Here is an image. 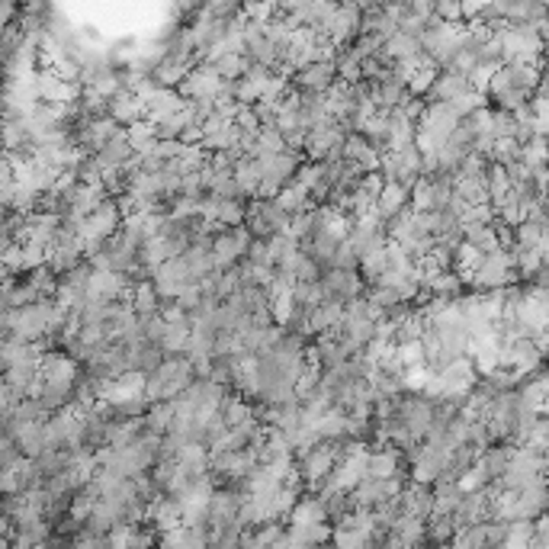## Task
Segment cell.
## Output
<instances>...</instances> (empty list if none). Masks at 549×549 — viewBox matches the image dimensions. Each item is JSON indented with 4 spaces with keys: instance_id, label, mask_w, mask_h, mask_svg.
<instances>
[{
    "instance_id": "obj_34",
    "label": "cell",
    "mask_w": 549,
    "mask_h": 549,
    "mask_svg": "<svg viewBox=\"0 0 549 549\" xmlns=\"http://www.w3.org/2000/svg\"><path fill=\"white\" fill-rule=\"evenodd\" d=\"M0 382H4V373H0Z\"/></svg>"
},
{
    "instance_id": "obj_13",
    "label": "cell",
    "mask_w": 549,
    "mask_h": 549,
    "mask_svg": "<svg viewBox=\"0 0 549 549\" xmlns=\"http://www.w3.org/2000/svg\"><path fill=\"white\" fill-rule=\"evenodd\" d=\"M511 453H514V443H507V440H498V443H489V447L479 450V457H475V463L485 469V475H489L491 482L498 479L501 473L507 469V463H511Z\"/></svg>"
},
{
    "instance_id": "obj_24",
    "label": "cell",
    "mask_w": 549,
    "mask_h": 549,
    "mask_svg": "<svg viewBox=\"0 0 549 549\" xmlns=\"http://www.w3.org/2000/svg\"><path fill=\"white\" fill-rule=\"evenodd\" d=\"M530 533H533V521H527V517H514V521H507L505 546L501 549H527Z\"/></svg>"
},
{
    "instance_id": "obj_22",
    "label": "cell",
    "mask_w": 549,
    "mask_h": 549,
    "mask_svg": "<svg viewBox=\"0 0 549 549\" xmlns=\"http://www.w3.org/2000/svg\"><path fill=\"white\" fill-rule=\"evenodd\" d=\"M129 142H132V152L138 154H148L154 152V145H158V136H154V126L148 119H138L136 126H129Z\"/></svg>"
},
{
    "instance_id": "obj_7",
    "label": "cell",
    "mask_w": 549,
    "mask_h": 549,
    "mask_svg": "<svg viewBox=\"0 0 549 549\" xmlns=\"http://www.w3.org/2000/svg\"><path fill=\"white\" fill-rule=\"evenodd\" d=\"M106 113L113 116V122L122 129L136 126L138 119H145V103L136 90H129V87H119L113 97H106Z\"/></svg>"
},
{
    "instance_id": "obj_14",
    "label": "cell",
    "mask_w": 549,
    "mask_h": 549,
    "mask_svg": "<svg viewBox=\"0 0 549 549\" xmlns=\"http://www.w3.org/2000/svg\"><path fill=\"white\" fill-rule=\"evenodd\" d=\"M344 318V302L338 299H321L318 305L309 309V328L312 334H321V331H334Z\"/></svg>"
},
{
    "instance_id": "obj_30",
    "label": "cell",
    "mask_w": 549,
    "mask_h": 549,
    "mask_svg": "<svg viewBox=\"0 0 549 549\" xmlns=\"http://www.w3.org/2000/svg\"><path fill=\"white\" fill-rule=\"evenodd\" d=\"M20 10H23V4H20V0H0V29H7V26L17 23Z\"/></svg>"
},
{
    "instance_id": "obj_35",
    "label": "cell",
    "mask_w": 549,
    "mask_h": 549,
    "mask_svg": "<svg viewBox=\"0 0 549 549\" xmlns=\"http://www.w3.org/2000/svg\"><path fill=\"white\" fill-rule=\"evenodd\" d=\"M0 434H4V431H0Z\"/></svg>"
},
{
    "instance_id": "obj_29",
    "label": "cell",
    "mask_w": 549,
    "mask_h": 549,
    "mask_svg": "<svg viewBox=\"0 0 549 549\" xmlns=\"http://www.w3.org/2000/svg\"><path fill=\"white\" fill-rule=\"evenodd\" d=\"M20 457H23V453H20L17 440L10 437V434H0V469H7V466H13Z\"/></svg>"
},
{
    "instance_id": "obj_23",
    "label": "cell",
    "mask_w": 549,
    "mask_h": 549,
    "mask_svg": "<svg viewBox=\"0 0 549 549\" xmlns=\"http://www.w3.org/2000/svg\"><path fill=\"white\" fill-rule=\"evenodd\" d=\"M543 238H546V229L530 219L517 222L514 229H511V245H517V247H537Z\"/></svg>"
},
{
    "instance_id": "obj_27",
    "label": "cell",
    "mask_w": 549,
    "mask_h": 549,
    "mask_svg": "<svg viewBox=\"0 0 549 549\" xmlns=\"http://www.w3.org/2000/svg\"><path fill=\"white\" fill-rule=\"evenodd\" d=\"M396 357H398V364H402V366L427 364V360H424L421 341H402V344H396Z\"/></svg>"
},
{
    "instance_id": "obj_33",
    "label": "cell",
    "mask_w": 549,
    "mask_h": 549,
    "mask_svg": "<svg viewBox=\"0 0 549 549\" xmlns=\"http://www.w3.org/2000/svg\"><path fill=\"white\" fill-rule=\"evenodd\" d=\"M4 277H10V267H7V261H4V254H0V279Z\"/></svg>"
},
{
    "instance_id": "obj_6",
    "label": "cell",
    "mask_w": 549,
    "mask_h": 549,
    "mask_svg": "<svg viewBox=\"0 0 549 549\" xmlns=\"http://www.w3.org/2000/svg\"><path fill=\"white\" fill-rule=\"evenodd\" d=\"M321 286H325V299H338V302H350V299L366 293V283L360 279V273L344 271V267H328L321 273Z\"/></svg>"
},
{
    "instance_id": "obj_20",
    "label": "cell",
    "mask_w": 549,
    "mask_h": 549,
    "mask_svg": "<svg viewBox=\"0 0 549 549\" xmlns=\"http://www.w3.org/2000/svg\"><path fill=\"white\" fill-rule=\"evenodd\" d=\"M283 209L293 216V212H302V209H309L312 206V200H309V190H305L302 184H296V180H286V184L279 186L277 190V196H273Z\"/></svg>"
},
{
    "instance_id": "obj_1",
    "label": "cell",
    "mask_w": 549,
    "mask_h": 549,
    "mask_svg": "<svg viewBox=\"0 0 549 549\" xmlns=\"http://www.w3.org/2000/svg\"><path fill=\"white\" fill-rule=\"evenodd\" d=\"M507 283H521V279H517L511 251H507V247H495V251L482 254L479 271H475L469 286L485 293V289H501V286H507Z\"/></svg>"
},
{
    "instance_id": "obj_11",
    "label": "cell",
    "mask_w": 549,
    "mask_h": 549,
    "mask_svg": "<svg viewBox=\"0 0 549 549\" xmlns=\"http://www.w3.org/2000/svg\"><path fill=\"white\" fill-rule=\"evenodd\" d=\"M184 97H180L174 87H158V90L152 93V97H145V119L148 122H161L164 116H170V113H177L180 106H184Z\"/></svg>"
},
{
    "instance_id": "obj_15",
    "label": "cell",
    "mask_w": 549,
    "mask_h": 549,
    "mask_svg": "<svg viewBox=\"0 0 549 549\" xmlns=\"http://www.w3.org/2000/svg\"><path fill=\"white\" fill-rule=\"evenodd\" d=\"M341 158H350L357 161L364 170H380V152L366 142L360 132H347L344 138V148H341Z\"/></svg>"
},
{
    "instance_id": "obj_4",
    "label": "cell",
    "mask_w": 549,
    "mask_h": 549,
    "mask_svg": "<svg viewBox=\"0 0 549 549\" xmlns=\"http://www.w3.org/2000/svg\"><path fill=\"white\" fill-rule=\"evenodd\" d=\"M247 241H251V235H247L245 225H231V229H219L216 235H212V267H219V271H229V267H235L241 257H245L247 251Z\"/></svg>"
},
{
    "instance_id": "obj_17",
    "label": "cell",
    "mask_w": 549,
    "mask_h": 549,
    "mask_svg": "<svg viewBox=\"0 0 549 549\" xmlns=\"http://www.w3.org/2000/svg\"><path fill=\"white\" fill-rule=\"evenodd\" d=\"M170 421H174V402H170V398L148 402V408H145V414H142L145 431H152V434H158V437H164V434L170 431Z\"/></svg>"
},
{
    "instance_id": "obj_28",
    "label": "cell",
    "mask_w": 549,
    "mask_h": 549,
    "mask_svg": "<svg viewBox=\"0 0 549 549\" xmlns=\"http://www.w3.org/2000/svg\"><path fill=\"white\" fill-rule=\"evenodd\" d=\"M514 113L507 110H491V138H514Z\"/></svg>"
},
{
    "instance_id": "obj_9",
    "label": "cell",
    "mask_w": 549,
    "mask_h": 549,
    "mask_svg": "<svg viewBox=\"0 0 549 549\" xmlns=\"http://www.w3.org/2000/svg\"><path fill=\"white\" fill-rule=\"evenodd\" d=\"M35 402L43 408L45 414H61L68 412V408L77 405V396H75V382H49L43 380L39 382V392H35Z\"/></svg>"
},
{
    "instance_id": "obj_16",
    "label": "cell",
    "mask_w": 549,
    "mask_h": 549,
    "mask_svg": "<svg viewBox=\"0 0 549 549\" xmlns=\"http://www.w3.org/2000/svg\"><path fill=\"white\" fill-rule=\"evenodd\" d=\"M206 65H209V68L216 71L222 81H238V77L247 71L251 59H247L245 51H219V55H212Z\"/></svg>"
},
{
    "instance_id": "obj_18",
    "label": "cell",
    "mask_w": 549,
    "mask_h": 549,
    "mask_svg": "<svg viewBox=\"0 0 549 549\" xmlns=\"http://www.w3.org/2000/svg\"><path fill=\"white\" fill-rule=\"evenodd\" d=\"M463 241H469L473 247H479L482 254H489V251H495V247H501V241H498V231H495V225L491 222H466L463 225Z\"/></svg>"
},
{
    "instance_id": "obj_26",
    "label": "cell",
    "mask_w": 549,
    "mask_h": 549,
    "mask_svg": "<svg viewBox=\"0 0 549 549\" xmlns=\"http://www.w3.org/2000/svg\"><path fill=\"white\" fill-rule=\"evenodd\" d=\"M489 482H491V479L485 475V469H482L479 463H473L463 475H459L457 485H459L463 491H482V489H489Z\"/></svg>"
},
{
    "instance_id": "obj_19",
    "label": "cell",
    "mask_w": 549,
    "mask_h": 549,
    "mask_svg": "<svg viewBox=\"0 0 549 549\" xmlns=\"http://www.w3.org/2000/svg\"><path fill=\"white\" fill-rule=\"evenodd\" d=\"M43 424L45 421H26V424H20L17 431L10 434V437L17 440V447H20V453H23V457H35V453L45 447Z\"/></svg>"
},
{
    "instance_id": "obj_10",
    "label": "cell",
    "mask_w": 549,
    "mask_h": 549,
    "mask_svg": "<svg viewBox=\"0 0 549 549\" xmlns=\"http://www.w3.org/2000/svg\"><path fill=\"white\" fill-rule=\"evenodd\" d=\"M408 193H412V186L402 184V180H382V190L376 193V212H380L382 219L389 222L392 216H398L402 209H408Z\"/></svg>"
},
{
    "instance_id": "obj_8",
    "label": "cell",
    "mask_w": 549,
    "mask_h": 549,
    "mask_svg": "<svg viewBox=\"0 0 549 549\" xmlns=\"http://www.w3.org/2000/svg\"><path fill=\"white\" fill-rule=\"evenodd\" d=\"M334 77H338V71H334V61H312V65H302V68L293 71V77H289V87H293V90H318V93H325L331 84H334Z\"/></svg>"
},
{
    "instance_id": "obj_2",
    "label": "cell",
    "mask_w": 549,
    "mask_h": 549,
    "mask_svg": "<svg viewBox=\"0 0 549 549\" xmlns=\"http://www.w3.org/2000/svg\"><path fill=\"white\" fill-rule=\"evenodd\" d=\"M344 138H347V132L338 126V122H334V119H328V122H321V126L309 129V132H305V142H302L305 161L341 158Z\"/></svg>"
},
{
    "instance_id": "obj_21",
    "label": "cell",
    "mask_w": 549,
    "mask_h": 549,
    "mask_svg": "<svg viewBox=\"0 0 549 549\" xmlns=\"http://www.w3.org/2000/svg\"><path fill=\"white\" fill-rule=\"evenodd\" d=\"M129 305H132V312H136L138 318L158 312V293H154L152 279H138V283H132V296H129Z\"/></svg>"
},
{
    "instance_id": "obj_3",
    "label": "cell",
    "mask_w": 549,
    "mask_h": 549,
    "mask_svg": "<svg viewBox=\"0 0 549 549\" xmlns=\"http://www.w3.org/2000/svg\"><path fill=\"white\" fill-rule=\"evenodd\" d=\"M119 222H122V209H119L116 196H106L81 219L77 235H81V241H100V238L113 235L119 229Z\"/></svg>"
},
{
    "instance_id": "obj_12",
    "label": "cell",
    "mask_w": 549,
    "mask_h": 549,
    "mask_svg": "<svg viewBox=\"0 0 549 549\" xmlns=\"http://www.w3.org/2000/svg\"><path fill=\"white\" fill-rule=\"evenodd\" d=\"M421 289L431 299H457L466 293V283L459 279V273L453 267H447V271H434Z\"/></svg>"
},
{
    "instance_id": "obj_32",
    "label": "cell",
    "mask_w": 549,
    "mask_h": 549,
    "mask_svg": "<svg viewBox=\"0 0 549 549\" xmlns=\"http://www.w3.org/2000/svg\"><path fill=\"white\" fill-rule=\"evenodd\" d=\"M180 142H184V145H200V142H203V129H200V126H186L184 132H180Z\"/></svg>"
},
{
    "instance_id": "obj_5",
    "label": "cell",
    "mask_w": 549,
    "mask_h": 549,
    "mask_svg": "<svg viewBox=\"0 0 549 549\" xmlns=\"http://www.w3.org/2000/svg\"><path fill=\"white\" fill-rule=\"evenodd\" d=\"M174 90H177L184 100H212L216 103V97H219V90H222V77L216 75L206 61H196Z\"/></svg>"
},
{
    "instance_id": "obj_31",
    "label": "cell",
    "mask_w": 549,
    "mask_h": 549,
    "mask_svg": "<svg viewBox=\"0 0 549 549\" xmlns=\"http://www.w3.org/2000/svg\"><path fill=\"white\" fill-rule=\"evenodd\" d=\"M402 4H405L408 13H412V17H418V20L434 17V0H402Z\"/></svg>"
},
{
    "instance_id": "obj_25",
    "label": "cell",
    "mask_w": 549,
    "mask_h": 549,
    "mask_svg": "<svg viewBox=\"0 0 549 549\" xmlns=\"http://www.w3.org/2000/svg\"><path fill=\"white\" fill-rule=\"evenodd\" d=\"M245 219V200H219V212H216V222L231 229V225H241Z\"/></svg>"
}]
</instances>
